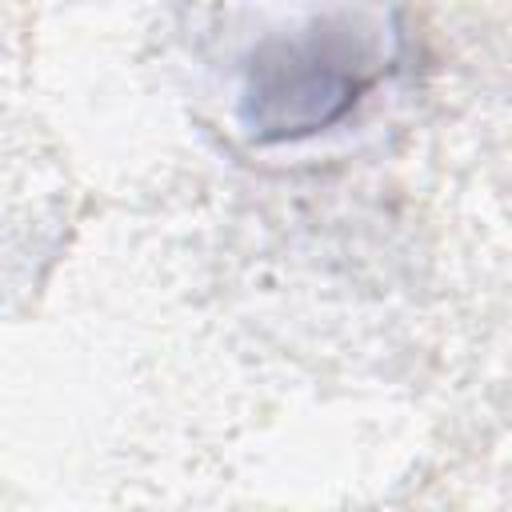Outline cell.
Returning <instances> with one entry per match:
<instances>
[{
    "instance_id": "1",
    "label": "cell",
    "mask_w": 512,
    "mask_h": 512,
    "mask_svg": "<svg viewBox=\"0 0 512 512\" xmlns=\"http://www.w3.org/2000/svg\"><path fill=\"white\" fill-rule=\"evenodd\" d=\"M380 28L356 20L308 24L288 40H268L244 84V124L256 140H292L340 120L384 72Z\"/></svg>"
}]
</instances>
